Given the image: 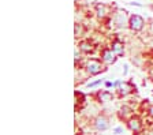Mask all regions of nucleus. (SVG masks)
I'll use <instances>...</instances> for the list:
<instances>
[{"instance_id":"obj_1","label":"nucleus","mask_w":153,"mask_h":135,"mask_svg":"<svg viewBox=\"0 0 153 135\" xmlns=\"http://www.w3.org/2000/svg\"><path fill=\"white\" fill-rule=\"evenodd\" d=\"M102 70H104V67H102L101 61L96 60V59H90V60H88V63H86V71H88V74H90V75H97V74H100Z\"/></svg>"},{"instance_id":"obj_2","label":"nucleus","mask_w":153,"mask_h":135,"mask_svg":"<svg viewBox=\"0 0 153 135\" xmlns=\"http://www.w3.org/2000/svg\"><path fill=\"white\" fill-rule=\"evenodd\" d=\"M143 25H145V21H143L142 16L137 15V14H134L128 18V26H130V29L134 30V32H140L142 30Z\"/></svg>"},{"instance_id":"obj_3","label":"nucleus","mask_w":153,"mask_h":135,"mask_svg":"<svg viewBox=\"0 0 153 135\" xmlns=\"http://www.w3.org/2000/svg\"><path fill=\"white\" fill-rule=\"evenodd\" d=\"M101 60L105 64H114L115 61H116V53L112 51V48L104 49V51L101 52Z\"/></svg>"},{"instance_id":"obj_4","label":"nucleus","mask_w":153,"mask_h":135,"mask_svg":"<svg viewBox=\"0 0 153 135\" xmlns=\"http://www.w3.org/2000/svg\"><path fill=\"white\" fill-rule=\"evenodd\" d=\"M109 124H108V120L107 117L104 116H99V117H96L94 120V128L97 131H105V130H108Z\"/></svg>"},{"instance_id":"obj_5","label":"nucleus","mask_w":153,"mask_h":135,"mask_svg":"<svg viewBox=\"0 0 153 135\" xmlns=\"http://www.w3.org/2000/svg\"><path fill=\"white\" fill-rule=\"evenodd\" d=\"M133 90H135V87H134V85L131 83V82H122L118 87V91L120 96H127Z\"/></svg>"},{"instance_id":"obj_6","label":"nucleus","mask_w":153,"mask_h":135,"mask_svg":"<svg viewBox=\"0 0 153 135\" xmlns=\"http://www.w3.org/2000/svg\"><path fill=\"white\" fill-rule=\"evenodd\" d=\"M127 127H128V130H130V131L138 132V131H141L142 124H141L140 119H137V117H130V119L127 120Z\"/></svg>"},{"instance_id":"obj_7","label":"nucleus","mask_w":153,"mask_h":135,"mask_svg":"<svg viewBox=\"0 0 153 135\" xmlns=\"http://www.w3.org/2000/svg\"><path fill=\"white\" fill-rule=\"evenodd\" d=\"M114 19H115V23H116L119 27H123V26L126 25V21H127L126 13H124V11H118V13H115Z\"/></svg>"},{"instance_id":"obj_8","label":"nucleus","mask_w":153,"mask_h":135,"mask_svg":"<svg viewBox=\"0 0 153 135\" xmlns=\"http://www.w3.org/2000/svg\"><path fill=\"white\" fill-rule=\"evenodd\" d=\"M111 46H112V51L116 53V56H122L124 53V46L120 41H114Z\"/></svg>"},{"instance_id":"obj_9","label":"nucleus","mask_w":153,"mask_h":135,"mask_svg":"<svg viewBox=\"0 0 153 135\" xmlns=\"http://www.w3.org/2000/svg\"><path fill=\"white\" fill-rule=\"evenodd\" d=\"M107 11H108V7L105 6V4L100 3L96 6V14H97L99 18H104V16L107 15Z\"/></svg>"},{"instance_id":"obj_10","label":"nucleus","mask_w":153,"mask_h":135,"mask_svg":"<svg viewBox=\"0 0 153 135\" xmlns=\"http://www.w3.org/2000/svg\"><path fill=\"white\" fill-rule=\"evenodd\" d=\"M79 49L82 52H85V53H90V52L93 51V45H92V42H89V41H81Z\"/></svg>"},{"instance_id":"obj_11","label":"nucleus","mask_w":153,"mask_h":135,"mask_svg":"<svg viewBox=\"0 0 153 135\" xmlns=\"http://www.w3.org/2000/svg\"><path fill=\"white\" fill-rule=\"evenodd\" d=\"M99 98L101 101H112L114 96H112V93H109L108 90H104V91H101V93L99 94Z\"/></svg>"},{"instance_id":"obj_12","label":"nucleus","mask_w":153,"mask_h":135,"mask_svg":"<svg viewBox=\"0 0 153 135\" xmlns=\"http://www.w3.org/2000/svg\"><path fill=\"white\" fill-rule=\"evenodd\" d=\"M81 33H82V27H81V25H78V23H76V25H75V37H79Z\"/></svg>"},{"instance_id":"obj_13","label":"nucleus","mask_w":153,"mask_h":135,"mask_svg":"<svg viewBox=\"0 0 153 135\" xmlns=\"http://www.w3.org/2000/svg\"><path fill=\"white\" fill-rule=\"evenodd\" d=\"M102 80L101 79H99V80H94V82H92V83H88V87H94V86H97V85H100Z\"/></svg>"},{"instance_id":"obj_14","label":"nucleus","mask_w":153,"mask_h":135,"mask_svg":"<svg viewBox=\"0 0 153 135\" xmlns=\"http://www.w3.org/2000/svg\"><path fill=\"white\" fill-rule=\"evenodd\" d=\"M74 56H75V61H78V59H79V55H78V49H75V51H74Z\"/></svg>"},{"instance_id":"obj_15","label":"nucleus","mask_w":153,"mask_h":135,"mask_svg":"<svg viewBox=\"0 0 153 135\" xmlns=\"http://www.w3.org/2000/svg\"><path fill=\"white\" fill-rule=\"evenodd\" d=\"M114 131L116 132V134H118V132H123V128H122V127H116V128H115Z\"/></svg>"},{"instance_id":"obj_16","label":"nucleus","mask_w":153,"mask_h":135,"mask_svg":"<svg viewBox=\"0 0 153 135\" xmlns=\"http://www.w3.org/2000/svg\"><path fill=\"white\" fill-rule=\"evenodd\" d=\"M112 85H114V82H105V86L107 87H112Z\"/></svg>"},{"instance_id":"obj_17","label":"nucleus","mask_w":153,"mask_h":135,"mask_svg":"<svg viewBox=\"0 0 153 135\" xmlns=\"http://www.w3.org/2000/svg\"><path fill=\"white\" fill-rule=\"evenodd\" d=\"M131 4V6H137V7H142V4H141V3H134V1H133V3H130Z\"/></svg>"},{"instance_id":"obj_18","label":"nucleus","mask_w":153,"mask_h":135,"mask_svg":"<svg viewBox=\"0 0 153 135\" xmlns=\"http://www.w3.org/2000/svg\"><path fill=\"white\" fill-rule=\"evenodd\" d=\"M149 115H150V116H152V117H153V105H152V106H150V108H149Z\"/></svg>"},{"instance_id":"obj_19","label":"nucleus","mask_w":153,"mask_h":135,"mask_svg":"<svg viewBox=\"0 0 153 135\" xmlns=\"http://www.w3.org/2000/svg\"><path fill=\"white\" fill-rule=\"evenodd\" d=\"M127 74V64H124V70H123V75Z\"/></svg>"}]
</instances>
